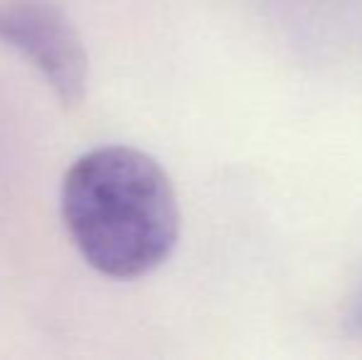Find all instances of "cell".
<instances>
[{
	"mask_svg": "<svg viewBox=\"0 0 362 360\" xmlns=\"http://www.w3.org/2000/svg\"><path fill=\"white\" fill-rule=\"evenodd\" d=\"M62 222L72 245L104 277L158 269L180 237V207L168 173L131 146L79 156L62 180Z\"/></svg>",
	"mask_w": 362,
	"mask_h": 360,
	"instance_id": "1",
	"label": "cell"
},
{
	"mask_svg": "<svg viewBox=\"0 0 362 360\" xmlns=\"http://www.w3.org/2000/svg\"><path fill=\"white\" fill-rule=\"evenodd\" d=\"M0 42L23 52L42 72L64 106L86 94L89 57L74 23L49 0H10L0 5Z\"/></svg>",
	"mask_w": 362,
	"mask_h": 360,
	"instance_id": "2",
	"label": "cell"
}]
</instances>
